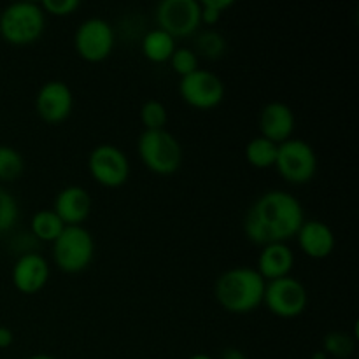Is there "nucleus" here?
<instances>
[{"label":"nucleus","instance_id":"obj_15","mask_svg":"<svg viewBox=\"0 0 359 359\" xmlns=\"http://www.w3.org/2000/svg\"><path fill=\"white\" fill-rule=\"evenodd\" d=\"M93 200L90 193L81 186H67L56 195L55 210L65 226H81L90 217Z\"/></svg>","mask_w":359,"mask_h":359},{"label":"nucleus","instance_id":"obj_4","mask_svg":"<svg viewBox=\"0 0 359 359\" xmlns=\"http://www.w3.org/2000/svg\"><path fill=\"white\" fill-rule=\"evenodd\" d=\"M137 151L142 163L153 174L172 175L181 168V142L168 130H144L137 142Z\"/></svg>","mask_w":359,"mask_h":359},{"label":"nucleus","instance_id":"obj_8","mask_svg":"<svg viewBox=\"0 0 359 359\" xmlns=\"http://www.w3.org/2000/svg\"><path fill=\"white\" fill-rule=\"evenodd\" d=\"M114 44V28L102 18H88L74 34L76 53L88 63H100L107 60Z\"/></svg>","mask_w":359,"mask_h":359},{"label":"nucleus","instance_id":"obj_26","mask_svg":"<svg viewBox=\"0 0 359 359\" xmlns=\"http://www.w3.org/2000/svg\"><path fill=\"white\" fill-rule=\"evenodd\" d=\"M170 67L172 70H174L177 76L186 77L189 76V74H193L195 70H198V56L195 55V51L189 48H177L174 51V55H172L170 58Z\"/></svg>","mask_w":359,"mask_h":359},{"label":"nucleus","instance_id":"obj_5","mask_svg":"<svg viewBox=\"0 0 359 359\" xmlns=\"http://www.w3.org/2000/svg\"><path fill=\"white\" fill-rule=\"evenodd\" d=\"M95 256L93 235L84 226H65L53 242L55 265L65 273H79L90 266Z\"/></svg>","mask_w":359,"mask_h":359},{"label":"nucleus","instance_id":"obj_29","mask_svg":"<svg viewBox=\"0 0 359 359\" xmlns=\"http://www.w3.org/2000/svg\"><path fill=\"white\" fill-rule=\"evenodd\" d=\"M14 335L9 328L6 326H0V349H7V347L13 346Z\"/></svg>","mask_w":359,"mask_h":359},{"label":"nucleus","instance_id":"obj_33","mask_svg":"<svg viewBox=\"0 0 359 359\" xmlns=\"http://www.w3.org/2000/svg\"><path fill=\"white\" fill-rule=\"evenodd\" d=\"M28 359H56V358L48 356V354H35V356H30Z\"/></svg>","mask_w":359,"mask_h":359},{"label":"nucleus","instance_id":"obj_31","mask_svg":"<svg viewBox=\"0 0 359 359\" xmlns=\"http://www.w3.org/2000/svg\"><path fill=\"white\" fill-rule=\"evenodd\" d=\"M311 359H328V356H326L325 351H316V353H312Z\"/></svg>","mask_w":359,"mask_h":359},{"label":"nucleus","instance_id":"obj_32","mask_svg":"<svg viewBox=\"0 0 359 359\" xmlns=\"http://www.w3.org/2000/svg\"><path fill=\"white\" fill-rule=\"evenodd\" d=\"M188 359H214V358H212V356H209V354L198 353V354H193V356H189Z\"/></svg>","mask_w":359,"mask_h":359},{"label":"nucleus","instance_id":"obj_3","mask_svg":"<svg viewBox=\"0 0 359 359\" xmlns=\"http://www.w3.org/2000/svg\"><path fill=\"white\" fill-rule=\"evenodd\" d=\"M46 30V14L37 2H14L0 13V37L11 46H30Z\"/></svg>","mask_w":359,"mask_h":359},{"label":"nucleus","instance_id":"obj_11","mask_svg":"<svg viewBox=\"0 0 359 359\" xmlns=\"http://www.w3.org/2000/svg\"><path fill=\"white\" fill-rule=\"evenodd\" d=\"M179 95L193 109L209 111L224 98V83L217 74L198 69L179 81Z\"/></svg>","mask_w":359,"mask_h":359},{"label":"nucleus","instance_id":"obj_2","mask_svg":"<svg viewBox=\"0 0 359 359\" xmlns=\"http://www.w3.org/2000/svg\"><path fill=\"white\" fill-rule=\"evenodd\" d=\"M265 279L249 266H235L221 273L214 286L217 304L231 314H249L263 304Z\"/></svg>","mask_w":359,"mask_h":359},{"label":"nucleus","instance_id":"obj_20","mask_svg":"<svg viewBox=\"0 0 359 359\" xmlns=\"http://www.w3.org/2000/svg\"><path fill=\"white\" fill-rule=\"evenodd\" d=\"M277 149L279 146L265 137H255L245 146V160L255 168H272L277 160Z\"/></svg>","mask_w":359,"mask_h":359},{"label":"nucleus","instance_id":"obj_17","mask_svg":"<svg viewBox=\"0 0 359 359\" xmlns=\"http://www.w3.org/2000/svg\"><path fill=\"white\" fill-rule=\"evenodd\" d=\"M294 266V252L287 244L263 245L256 263V272L265 279V283L283 279L291 273Z\"/></svg>","mask_w":359,"mask_h":359},{"label":"nucleus","instance_id":"obj_12","mask_svg":"<svg viewBox=\"0 0 359 359\" xmlns=\"http://www.w3.org/2000/svg\"><path fill=\"white\" fill-rule=\"evenodd\" d=\"M74 109V95L63 81H48L35 95V111L42 121L58 125L65 121Z\"/></svg>","mask_w":359,"mask_h":359},{"label":"nucleus","instance_id":"obj_18","mask_svg":"<svg viewBox=\"0 0 359 359\" xmlns=\"http://www.w3.org/2000/svg\"><path fill=\"white\" fill-rule=\"evenodd\" d=\"M140 49H142V55L146 56V60H149L151 63H167L170 62L177 46H175V39L172 35L160 30V28H154L144 35Z\"/></svg>","mask_w":359,"mask_h":359},{"label":"nucleus","instance_id":"obj_25","mask_svg":"<svg viewBox=\"0 0 359 359\" xmlns=\"http://www.w3.org/2000/svg\"><path fill=\"white\" fill-rule=\"evenodd\" d=\"M20 217V207L16 198L7 189L0 188V233L13 230Z\"/></svg>","mask_w":359,"mask_h":359},{"label":"nucleus","instance_id":"obj_19","mask_svg":"<svg viewBox=\"0 0 359 359\" xmlns=\"http://www.w3.org/2000/svg\"><path fill=\"white\" fill-rule=\"evenodd\" d=\"M65 223L58 217V214L53 209H41L32 216L30 231L35 241L41 242H55L58 235L62 233Z\"/></svg>","mask_w":359,"mask_h":359},{"label":"nucleus","instance_id":"obj_7","mask_svg":"<svg viewBox=\"0 0 359 359\" xmlns=\"http://www.w3.org/2000/svg\"><path fill=\"white\" fill-rule=\"evenodd\" d=\"M309 304L307 287L294 277L287 276L283 279L269 280L265 284L263 305L273 316L283 319L298 318L305 312Z\"/></svg>","mask_w":359,"mask_h":359},{"label":"nucleus","instance_id":"obj_10","mask_svg":"<svg viewBox=\"0 0 359 359\" xmlns=\"http://www.w3.org/2000/svg\"><path fill=\"white\" fill-rule=\"evenodd\" d=\"M154 20L160 30L174 39H184L200 28L198 0H161L154 11Z\"/></svg>","mask_w":359,"mask_h":359},{"label":"nucleus","instance_id":"obj_23","mask_svg":"<svg viewBox=\"0 0 359 359\" xmlns=\"http://www.w3.org/2000/svg\"><path fill=\"white\" fill-rule=\"evenodd\" d=\"M356 349V342L351 335L344 332H330L323 340V351L326 356L337 359H349Z\"/></svg>","mask_w":359,"mask_h":359},{"label":"nucleus","instance_id":"obj_6","mask_svg":"<svg viewBox=\"0 0 359 359\" xmlns=\"http://www.w3.org/2000/svg\"><path fill=\"white\" fill-rule=\"evenodd\" d=\"M273 167L291 184H307L318 172V154L305 140L290 139L279 144Z\"/></svg>","mask_w":359,"mask_h":359},{"label":"nucleus","instance_id":"obj_14","mask_svg":"<svg viewBox=\"0 0 359 359\" xmlns=\"http://www.w3.org/2000/svg\"><path fill=\"white\" fill-rule=\"evenodd\" d=\"M259 133L273 144H283L293 139L294 119L293 109L284 102H270L259 112Z\"/></svg>","mask_w":359,"mask_h":359},{"label":"nucleus","instance_id":"obj_21","mask_svg":"<svg viewBox=\"0 0 359 359\" xmlns=\"http://www.w3.org/2000/svg\"><path fill=\"white\" fill-rule=\"evenodd\" d=\"M195 55L203 56L205 60H219L226 53V39L216 30H205L196 37Z\"/></svg>","mask_w":359,"mask_h":359},{"label":"nucleus","instance_id":"obj_24","mask_svg":"<svg viewBox=\"0 0 359 359\" xmlns=\"http://www.w3.org/2000/svg\"><path fill=\"white\" fill-rule=\"evenodd\" d=\"M140 121L144 130H165L168 121L167 107L160 100H147L140 107Z\"/></svg>","mask_w":359,"mask_h":359},{"label":"nucleus","instance_id":"obj_27","mask_svg":"<svg viewBox=\"0 0 359 359\" xmlns=\"http://www.w3.org/2000/svg\"><path fill=\"white\" fill-rule=\"evenodd\" d=\"M233 0H203L200 2V21L207 27H214L219 23L224 11L233 7Z\"/></svg>","mask_w":359,"mask_h":359},{"label":"nucleus","instance_id":"obj_28","mask_svg":"<svg viewBox=\"0 0 359 359\" xmlns=\"http://www.w3.org/2000/svg\"><path fill=\"white\" fill-rule=\"evenodd\" d=\"M41 7L46 16L51 14L55 18H63L76 13L81 7V2L79 0H44L41 2Z\"/></svg>","mask_w":359,"mask_h":359},{"label":"nucleus","instance_id":"obj_30","mask_svg":"<svg viewBox=\"0 0 359 359\" xmlns=\"http://www.w3.org/2000/svg\"><path fill=\"white\" fill-rule=\"evenodd\" d=\"M219 359H248V356L244 354V351L237 349V347H226V349L221 353Z\"/></svg>","mask_w":359,"mask_h":359},{"label":"nucleus","instance_id":"obj_13","mask_svg":"<svg viewBox=\"0 0 359 359\" xmlns=\"http://www.w3.org/2000/svg\"><path fill=\"white\" fill-rule=\"evenodd\" d=\"M49 273H51V269H49L48 259L34 251L20 255L11 272V279L20 293L35 294L44 290L49 280Z\"/></svg>","mask_w":359,"mask_h":359},{"label":"nucleus","instance_id":"obj_1","mask_svg":"<svg viewBox=\"0 0 359 359\" xmlns=\"http://www.w3.org/2000/svg\"><path fill=\"white\" fill-rule=\"evenodd\" d=\"M304 207L284 189L266 191L249 207L244 217V233L252 244H287L304 224Z\"/></svg>","mask_w":359,"mask_h":359},{"label":"nucleus","instance_id":"obj_9","mask_svg":"<svg viewBox=\"0 0 359 359\" xmlns=\"http://www.w3.org/2000/svg\"><path fill=\"white\" fill-rule=\"evenodd\" d=\"M88 172L104 188H121L130 177L128 156L112 144H100L88 156Z\"/></svg>","mask_w":359,"mask_h":359},{"label":"nucleus","instance_id":"obj_22","mask_svg":"<svg viewBox=\"0 0 359 359\" xmlns=\"http://www.w3.org/2000/svg\"><path fill=\"white\" fill-rule=\"evenodd\" d=\"M25 172V158L11 146H0V181H16Z\"/></svg>","mask_w":359,"mask_h":359},{"label":"nucleus","instance_id":"obj_16","mask_svg":"<svg viewBox=\"0 0 359 359\" xmlns=\"http://www.w3.org/2000/svg\"><path fill=\"white\" fill-rule=\"evenodd\" d=\"M297 241L304 255L312 259H325L335 249V233L326 223L318 219L304 221L297 233Z\"/></svg>","mask_w":359,"mask_h":359}]
</instances>
